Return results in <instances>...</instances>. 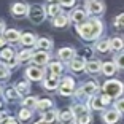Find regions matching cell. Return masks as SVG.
Wrapping results in <instances>:
<instances>
[{"label": "cell", "mask_w": 124, "mask_h": 124, "mask_svg": "<svg viewBox=\"0 0 124 124\" xmlns=\"http://www.w3.org/2000/svg\"><path fill=\"white\" fill-rule=\"evenodd\" d=\"M3 30H5V24L0 21V33H3Z\"/></svg>", "instance_id": "obj_45"}, {"label": "cell", "mask_w": 124, "mask_h": 124, "mask_svg": "<svg viewBox=\"0 0 124 124\" xmlns=\"http://www.w3.org/2000/svg\"><path fill=\"white\" fill-rule=\"evenodd\" d=\"M91 121H92V116L89 113H86V115H83V116L77 118V121H75V123H77V124H89Z\"/></svg>", "instance_id": "obj_34"}, {"label": "cell", "mask_w": 124, "mask_h": 124, "mask_svg": "<svg viewBox=\"0 0 124 124\" xmlns=\"http://www.w3.org/2000/svg\"><path fill=\"white\" fill-rule=\"evenodd\" d=\"M37 48H40V49H51L53 41L49 38H40V40L37 41Z\"/></svg>", "instance_id": "obj_28"}, {"label": "cell", "mask_w": 124, "mask_h": 124, "mask_svg": "<svg viewBox=\"0 0 124 124\" xmlns=\"http://www.w3.org/2000/svg\"><path fill=\"white\" fill-rule=\"evenodd\" d=\"M100 97H102V102H103V105H108V103L111 102V97H110V95H107V94L100 95Z\"/></svg>", "instance_id": "obj_42"}, {"label": "cell", "mask_w": 124, "mask_h": 124, "mask_svg": "<svg viewBox=\"0 0 124 124\" xmlns=\"http://www.w3.org/2000/svg\"><path fill=\"white\" fill-rule=\"evenodd\" d=\"M8 77H10V70H8V67L3 65V64H0V80H7Z\"/></svg>", "instance_id": "obj_35"}, {"label": "cell", "mask_w": 124, "mask_h": 124, "mask_svg": "<svg viewBox=\"0 0 124 124\" xmlns=\"http://www.w3.org/2000/svg\"><path fill=\"white\" fill-rule=\"evenodd\" d=\"M29 10H30V8L27 7L26 3H21V2L11 5V13H13L15 16H24V15L29 13Z\"/></svg>", "instance_id": "obj_12"}, {"label": "cell", "mask_w": 124, "mask_h": 124, "mask_svg": "<svg viewBox=\"0 0 124 124\" xmlns=\"http://www.w3.org/2000/svg\"><path fill=\"white\" fill-rule=\"evenodd\" d=\"M5 40L10 41V43H15V41L21 40V33H19L16 29H10V30L5 32Z\"/></svg>", "instance_id": "obj_18"}, {"label": "cell", "mask_w": 124, "mask_h": 124, "mask_svg": "<svg viewBox=\"0 0 124 124\" xmlns=\"http://www.w3.org/2000/svg\"><path fill=\"white\" fill-rule=\"evenodd\" d=\"M70 69L73 72H81V70L86 69V62L83 57H75L73 61H70Z\"/></svg>", "instance_id": "obj_15"}, {"label": "cell", "mask_w": 124, "mask_h": 124, "mask_svg": "<svg viewBox=\"0 0 124 124\" xmlns=\"http://www.w3.org/2000/svg\"><path fill=\"white\" fill-rule=\"evenodd\" d=\"M88 108L89 110H103L105 105H103V102H102V97H94V95H92V97L89 99V102H88Z\"/></svg>", "instance_id": "obj_14"}, {"label": "cell", "mask_w": 124, "mask_h": 124, "mask_svg": "<svg viewBox=\"0 0 124 124\" xmlns=\"http://www.w3.org/2000/svg\"><path fill=\"white\" fill-rule=\"evenodd\" d=\"M116 64L115 62H105V64H102V73L103 75H107V77H113L115 73H116Z\"/></svg>", "instance_id": "obj_16"}, {"label": "cell", "mask_w": 124, "mask_h": 124, "mask_svg": "<svg viewBox=\"0 0 124 124\" xmlns=\"http://www.w3.org/2000/svg\"><path fill=\"white\" fill-rule=\"evenodd\" d=\"M48 61H49V53L46 51H38L32 56V62L35 65H45L48 64Z\"/></svg>", "instance_id": "obj_9"}, {"label": "cell", "mask_w": 124, "mask_h": 124, "mask_svg": "<svg viewBox=\"0 0 124 124\" xmlns=\"http://www.w3.org/2000/svg\"><path fill=\"white\" fill-rule=\"evenodd\" d=\"M57 56H59V59L61 61H73L75 59V56H77V53H75V49L73 48H61L59 49V53H57Z\"/></svg>", "instance_id": "obj_11"}, {"label": "cell", "mask_w": 124, "mask_h": 124, "mask_svg": "<svg viewBox=\"0 0 124 124\" xmlns=\"http://www.w3.org/2000/svg\"><path fill=\"white\" fill-rule=\"evenodd\" d=\"M51 107H53V102H51V100H48V99H45V100H38V103H37V108H40L41 111L51 108Z\"/></svg>", "instance_id": "obj_30"}, {"label": "cell", "mask_w": 124, "mask_h": 124, "mask_svg": "<svg viewBox=\"0 0 124 124\" xmlns=\"http://www.w3.org/2000/svg\"><path fill=\"white\" fill-rule=\"evenodd\" d=\"M45 15H46V10H45L41 5H33L29 10V19L33 24H40L45 19Z\"/></svg>", "instance_id": "obj_3"}, {"label": "cell", "mask_w": 124, "mask_h": 124, "mask_svg": "<svg viewBox=\"0 0 124 124\" xmlns=\"http://www.w3.org/2000/svg\"><path fill=\"white\" fill-rule=\"evenodd\" d=\"M62 7H73L75 5V0H61Z\"/></svg>", "instance_id": "obj_41"}, {"label": "cell", "mask_w": 124, "mask_h": 124, "mask_svg": "<svg viewBox=\"0 0 124 124\" xmlns=\"http://www.w3.org/2000/svg\"><path fill=\"white\" fill-rule=\"evenodd\" d=\"M110 49H113V51H123L124 49V40L121 37H115L110 40Z\"/></svg>", "instance_id": "obj_17"}, {"label": "cell", "mask_w": 124, "mask_h": 124, "mask_svg": "<svg viewBox=\"0 0 124 124\" xmlns=\"http://www.w3.org/2000/svg\"><path fill=\"white\" fill-rule=\"evenodd\" d=\"M43 86H45V89H48V91H53V89H56L59 86V81H57L56 77L45 78V80H43Z\"/></svg>", "instance_id": "obj_21"}, {"label": "cell", "mask_w": 124, "mask_h": 124, "mask_svg": "<svg viewBox=\"0 0 124 124\" xmlns=\"http://www.w3.org/2000/svg\"><path fill=\"white\" fill-rule=\"evenodd\" d=\"M26 75H27V78L32 80V81H40L41 78H43V70H41L40 67L33 65V67H29V69L26 70Z\"/></svg>", "instance_id": "obj_8"}, {"label": "cell", "mask_w": 124, "mask_h": 124, "mask_svg": "<svg viewBox=\"0 0 124 124\" xmlns=\"http://www.w3.org/2000/svg\"><path fill=\"white\" fill-rule=\"evenodd\" d=\"M69 24V16L65 15H59L56 18H53V26L54 27H65Z\"/></svg>", "instance_id": "obj_22"}, {"label": "cell", "mask_w": 124, "mask_h": 124, "mask_svg": "<svg viewBox=\"0 0 124 124\" xmlns=\"http://www.w3.org/2000/svg\"><path fill=\"white\" fill-rule=\"evenodd\" d=\"M86 11L91 15H102L105 11V5L102 0H88L86 2Z\"/></svg>", "instance_id": "obj_4"}, {"label": "cell", "mask_w": 124, "mask_h": 124, "mask_svg": "<svg viewBox=\"0 0 124 124\" xmlns=\"http://www.w3.org/2000/svg\"><path fill=\"white\" fill-rule=\"evenodd\" d=\"M49 2H51V3H53V2H54V3H56V2H57V0H49Z\"/></svg>", "instance_id": "obj_48"}, {"label": "cell", "mask_w": 124, "mask_h": 124, "mask_svg": "<svg viewBox=\"0 0 124 124\" xmlns=\"http://www.w3.org/2000/svg\"><path fill=\"white\" fill-rule=\"evenodd\" d=\"M29 59H32V53H30V49H26V51H22L18 54V61L19 62H26L29 61Z\"/></svg>", "instance_id": "obj_32"}, {"label": "cell", "mask_w": 124, "mask_h": 124, "mask_svg": "<svg viewBox=\"0 0 124 124\" xmlns=\"http://www.w3.org/2000/svg\"><path fill=\"white\" fill-rule=\"evenodd\" d=\"M46 15L53 16V18L59 16V15H61V5H57V3H51L49 7L46 8Z\"/></svg>", "instance_id": "obj_25"}, {"label": "cell", "mask_w": 124, "mask_h": 124, "mask_svg": "<svg viewBox=\"0 0 124 124\" xmlns=\"http://www.w3.org/2000/svg\"><path fill=\"white\" fill-rule=\"evenodd\" d=\"M115 64H116L118 69H123L124 70V53H121V54H118L116 57H115Z\"/></svg>", "instance_id": "obj_36"}, {"label": "cell", "mask_w": 124, "mask_h": 124, "mask_svg": "<svg viewBox=\"0 0 124 124\" xmlns=\"http://www.w3.org/2000/svg\"><path fill=\"white\" fill-rule=\"evenodd\" d=\"M49 70H51V77H57V75H61V73H62L64 65H62L61 62H53L51 65H49Z\"/></svg>", "instance_id": "obj_26"}, {"label": "cell", "mask_w": 124, "mask_h": 124, "mask_svg": "<svg viewBox=\"0 0 124 124\" xmlns=\"http://www.w3.org/2000/svg\"><path fill=\"white\" fill-rule=\"evenodd\" d=\"M15 88H16V91H18L19 94H27V92H29V88H30V86L26 83V81H21V83L16 84Z\"/></svg>", "instance_id": "obj_29"}, {"label": "cell", "mask_w": 124, "mask_h": 124, "mask_svg": "<svg viewBox=\"0 0 124 124\" xmlns=\"http://www.w3.org/2000/svg\"><path fill=\"white\" fill-rule=\"evenodd\" d=\"M18 94H19V92L16 91V88H11V89H8V91H7V97L8 99H16V97H18Z\"/></svg>", "instance_id": "obj_40"}, {"label": "cell", "mask_w": 124, "mask_h": 124, "mask_svg": "<svg viewBox=\"0 0 124 124\" xmlns=\"http://www.w3.org/2000/svg\"><path fill=\"white\" fill-rule=\"evenodd\" d=\"M24 107H26V108H33V107H37V103H38V100H37L35 97H27V99H24Z\"/></svg>", "instance_id": "obj_33"}, {"label": "cell", "mask_w": 124, "mask_h": 124, "mask_svg": "<svg viewBox=\"0 0 124 124\" xmlns=\"http://www.w3.org/2000/svg\"><path fill=\"white\" fill-rule=\"evenodd\" d=\"M88 110H89V108H88L86 105H81V103H80V105H75V107H73L72 111H73V115H75V118H80V116H83V115L89 113Z\"/></svg>", "instance_id": "obj_24"}, {"label": "cell", "mask_w": 124, "mask_h": 124, "mask_svg": "<svg viewBox=\"0 0 124 124\" xmlns=\"http://www.w3.org/2000/svg\"><path fill=\"white\" fill-rule=\"evenodd\" d=\"M59 119H61L64 124H73V119H77V118H75V115H73L72 110H65V111L61 113Z\"/></svg>", "instance_id": "obj_19"}, {"label": "cell", "mask_w": 124, "mask_h": 124, "mask_svg": "<svg viewBox=\"0 0 124 124\" xmlns=\"http://www.w3.org/2000/svg\"><path fill=\"white\" fill-rule=\"evenodd\" d=\"M102 119L105 124H116L118 121L121 119V113L118 111V110H107V111H103L102 115Z\"/></svg>", "instance_id": "obj_6"}, {"label": "cell", "mask_w": 124, "mask_h": 124, "mask_svg": "<svg viewBox=\"0 0 124 124\" xmlns=\"http://www.w3.org/2000/svg\"><path fill=\"white\" fill-rule=\"evenodd\" d=\"M30 116H32V111H30V110H27V108H24V110H21V111H19V118H21L22 121L30 119Z\"/></svg>", "instance_id": "obj_37"}, {"label": "cell", "mask_w": 124, "mask_h": 124, "mask_svg": "<svg viewBox=\"0 0 124 124\" xmlns=\"http://www.w3.org/2000/svg\"><path fill=\"white\" fill-rule=\"evenodd\" d=\"M95 49L99 53H107L110 49V40H100L95 43Z\"/></svg>", "instance_id": "obj_27"}, {"label": "cell", "mask_w": 124, "mask_h": 124, "mask_svg": "<svg viewBox=\"0 0 124 124\" xmlns=\"http://www.w3.org/2000/svg\"><path fill=\"white\" fill-rule=\"evenodd\" d=\"M3 124H18V123H16V119H15V118H8V119L5 121Z\"/></svg>", "instance_id": "obj_43"}, {"label": "cell", "mask_w": 124, "mask_h": 124, "mask_svg": "<svg viewBox=\"0 0 124 124\" xmlns=\"http://www.w3.org/2000/svg\"><path fill=\"white\" fill-rule=\"evenodd\" d=\"M103 94L110 95L111 99H116V97H121L124 92V84L118 80H108L107 83H103Z\"/></svg>", "instance_id": "obj_2"}, {"label": "cell", "mask_w": 124, "mask_h": 124, "mask_svg": "<svg viewBox=\"0 0 124 124\" xmlns=\"http://www.w3.org/2000/svg\"><path fill=\"white\" fill-rule=\"evenodd\" d=\"M16 64H18V62H16V61H15V57L11 59V61H8V67H15V65H16Z\"/></svg>", "instance_id": "obj_44"}, {"label": "cell", "mask_w": 124, "mask_h": 124, "mask_svg": "<svg viewBox=\"0 0 124 124\" xmlns=\"http://www.w3.org/2000/svg\"><path fill=\"white\" fill-rule=\"evenodd\" d=\"M88 11L81 10V8H77V10H73V13L70 15V19H72L73 22H77V24H81V22L88 21Z\"/></svg>", "instance_id": "obj_10"}, {"label": "cell", "mask_w": 124, "mask_h": 124, "mask_svg": "<svg viewBox=\"0 0 124 124\" xmlns=\"http://www.w3.org/2000/svg\"><path fill=\"white\" fill-rule=\"evenodd\" d=\"M115 26L116 27H124V13H121V15L116 16V19H115Z\"/></svg>", "instance_id": "obj_39"}, {"label": "cell", "mask_w": 124, "mask_h": 124, "mask_svg": "<svg viewBox=\"0 0 124 124\" xmlns=\"http://www.w3.org/2000/svg\"><path fill=\"white\" fill-rule=\"evenodd\" d=\"M21 43L24 45V46H32L33 43H37L35 35H33V33H30V32L22 33V35H21Z\"/></svg>", "instance_id": "obj_20"}, {"label": "cell", "mask_w": 124, "mask_h": 124, "mask_svg": "<svg viewBox=\"0 0 124 124\" xmlns=\"http://www.w3.org/2000/svg\"><path fill=\"white\" fill-rule=\"evenodd\" d=\"M77 32L80 33V37L83 40H97L103 32V24L100 19H88V21L77 24Z\"/></svg>", "instance_id": "obj_1"}, {"label": "cell", "mask_w": 124, "mask_h": 124, "mask_svg": "<svg viewBox=\"0 0 124 124\" xmlns=\"http://www.w3.org/2000/svg\"><path fill=\"white\" fill-rule=\"evenodd\" d=\"M73 91H75V81H73V78H64L62 83L59 84V92L62 95H70V94H73Z\"/></svg>", "instance_id": "obj_5"}, {"label": "cell", "mask_w": 124, "mask_h": 124, "mask_svg": "<svg viewBox=\"0 0 124 124\" xmlns=\"http://www.w3.org/2000/svg\"><path fill=\"white\" fill-rule=\"evenodd\" d=\"M86 72L91 73V75L102 72V62L97 61V59H92V61H89L88 64H86Z\"/></svg>", "instance_id": "obj_13"}, {"label": "cell", "mask_w": 124, "mask_h": 124, "mask_svg": "<svg viewBox=\"0 0 124 124\" xmlns=\"http://www.w3.org/2000/svg\"><path fill=\"white\" fill-rule=\"evenodd\" d=\"M5 41H7V40H5V37H0V46H3Z\"/></svg>", "instance_id": "obj_46"}, {"label": "cell", "mask_w": 124, "mask_h": 124, "mask_svg": "<svg viewBox=\"0 0 124 124\" xmlns=\"http://www.w3.org/2000/svg\"><path fill=\"white\" fill-rule=\"evenodd\" d=\"M97 91H99L97 83H95V81H88V83L83 84V88H81V91L78 92V95H88V97H92Z\"/></svg>", "instance_id": "obj_7"}, {"label": "cell", "mask_w": 124, "mask_h": 124, "mask_svg": "<svg viewBox=\"0 0 124 124\" xmlns=\"http://www.w3.org/2000/svg\"><path fill=\"white\" fill-rule=\"evenodd\" d=\"M35 124H48V123H45V121H37Z\"/></svg>", "instance_id": "obj_47"}, {"label": "cell", "mask_w": 124, "mask_h": 124, "mask_svg": "<svg viewBox=\"0 0 124 124\" xmlns=\"http://www.w3.org/2000/svg\"><path fill=\"white\" fill-rule=\"evenodd\" d=\"M115 110H118L119 113H124V99H118L115 102Z\"/></svg>", "instance_id": "obj_38"}, {"label": "cell", "mask_w": 124, "mask_h": 124, "mask_svg": "<svg viewBox=\"0 0 124 124\" xmlns=\"http://www.w3.org/2000/svg\"><path fill=\"white\" fill-rule=\"evenodd\" d=\"M0 56H2L3 61H11V59H13V49H11V48H3L2 53H0Z\"/></svg>", "instance_id": "obj_31"}, {"label": "cell", "mask_w": 124, "mask_h": 124, "mask_svg": "<svg viewBox=\"0 0 124 124\" xmlns=\"http://www.w3.org/2000/svg\"><path fill=\"white\" fill-rule=\"evenodd\" d=\"M56 119H59L57 111H53V110H49V111H45L43 116H41V121H45V123H48V124L54 123Z\"/></svg>", "instance_id": "obj_23"}]
</instances>
